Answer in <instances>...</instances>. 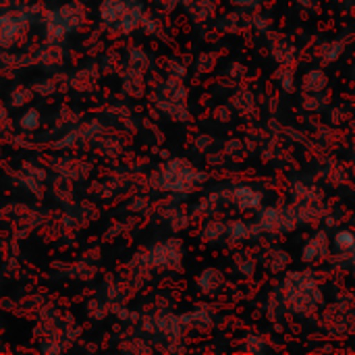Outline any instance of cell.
Wrapping results in <instances>:
<instances>
[{
  "mask_svg": "<svg viewBox=\"0 0 355 355\" xmlns=\"http://www.w3.org/2000/svg\"><path fill=\"white\" fill-rule=\"evenodd\" d=\"M100 17L104 23H116L125 31H129L141 21V8L137 2L131 0H104L100 6Z\"/></svg>",
  "mask_w": 355,
  "mask_h": 355,
  "instance_id": "6da1fadb",
  "label": "cell"
},
{
  "mask_svg": "<svg viewBox=\"0 0 355 355\" xmlns=\"http://www.w3.org/2000/svg\"><path fill=\"white\" fill-rule=\"evenodd\" d=\"M29 21L23 17V12H6L0 17V46L10 48L21 42V37L27 31Z\"/></svg>",
  "mask_w": 355,
  "mask_h": 355,
  "instance_id": "7a4b0ae2",
  "label": "cell"
},
{
  "mask_svg": "<svg viewBox=\"0 0 355 355\" xmlns=\"http://www.w3.org/2000/svg\"><path fill=\"white\" fill-rule=\"evenodd\" d=\"M233 198H235V204L237 208H243V210H252V208H258L260 202H262V196L252 189V187H237L233 191Z\"/></svg>",
  "mask_w": 355,
  "mask_h": 355,
  "instance_id": "3957f363",
  "label": "cell"
},
{
  "mask_svg": "<svg viewBox=\"0 0 355 355\" xmlns=\"http://www.w3.org/2000/svg\"><path fill=\"white\" fill-rule=\"evenodd\" d=\"M335 248L341 250V252H352L355 248V235L352 231L343 229V231H337L335 235Z\"/></svg>",
  "mask_w": 355,
  "mask_h": 355,
  "instance_id": "277c9868",
  "label": "cell"
},
{
  "mask_svg": "<svg viewBox=\"0 0 355 355\" xmlns=\"http://www.w3.org/2000/svg\"><path fill=\"white\" fill-rule=\"evenodd\" d=\"M248 233H250V229H248V225H245L243 220H233V223H231L229 235H231L235 241H243V239L248 237Z\"/></svg>",
  "mask_w": 355,
  "mask_h": 355,
  "instance_id": "5b68a950",
  "label": "cell"
},
{
  "mask_svg": "<svg viewBox=\"0 0 355 355\" xmlns=\"http://www.w3.org/2000/svg\"><path fill=\"white\" fill-rule=\"evenodd\" d=\"M37 119H40L37 110H27L25 116L21 119V125H23L25 129H35V127H37Z\"/></svg>",
  "mask_w": 355,
  "mask_h": 355,
  "instance_id": "8992f818",
  "label": "cell"
},
{
  "mask_svg": "<svg viewBox=\"0 0 355 355\" xmlns=\"http://www.w3.org/2000/svg\"><path fill=\"white\" fill-rule=\"evenodd\" d=\"M235 4H239V6H252V4H258L260 0H233Z\"/></svg>",
  "mask_w": 355,
  "mask_h": 355,
  "instance_id": "52a82bcc",
  "label": "cell"
}]
</instances>
